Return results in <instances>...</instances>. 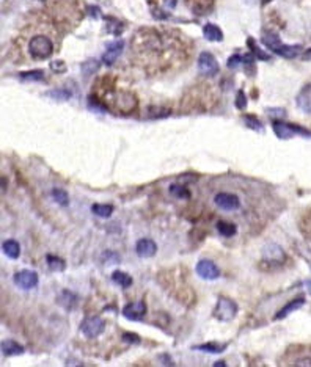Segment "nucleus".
<instances>
[{
    "label": "nucleus",
    "instance_id": "nucleus-31",
    "mask_svg": "<svg viewBox=\"0 0 311 367\" xmlns=\"http://www.w3.org/2000/svg\"><path fill=\"white\" fill-rule=\"evenodd\" d=\"M244 121H245V124L250 127V129H253V131H261L262 129V123L259 121V119L256 118V116H250V115H247V116H244Z\"/></svg>",
    "mask_w": 311,
    "mask_h": 367
},
{
    "label": "nucleus",
    "instance_id": "nucleus-34",
    "mask_svg": "<svg viewBox=\"0 0 311 367\" xmlns=\"http://www.w3.org/2000/svg\"><path fill=\"white\" fill-rule=\"evenodd\" d=\"M51 69L54 71V73L61 74V73H65V71H66V65L63 61H52L51 63Z\"/></svg>",
    "mask_w": 311,
    "mask_h": 367
},
{
    "label": "nucleus",
    "instance_id": "nucleus-33",
    "mask_svg": "<svg viewBox=\"0 0 311 367\" xmlns=\"http://www.w3.org/2000/svg\"><path fill=\"white\" fill-rule=\"evenodd\" d=\"M245 105H247V98H245L244 91L241 90V91H237V96H236V107L242 110V108H245Z\"/></svg>",
    "mask_w": 311,
    "mask_h": 367
},
{
    "label": "nucleus",
    "instance_id": "nucleus-32",
    "mask_svg": "<svg viewBox=\"0 0 311 367\" xmlns=\"http://www.w3.org/2000/svg\"><path fill=\"white\" fill-rule=\"evenodd\" d=\"M249 47H252V52L256 55L259 60H270V57H269L266 52H262V51L258 49V46L254 44V39L253 38H249Z\"/></svg>",
    "mask_w": 311,
    "mask_h": 367
},
{
    "label": "nucleus",
    "instance_id": "nucleus-27",
    "mask_svg": "<svg viewBox=\"0 0 311 367\" xmlns=\"http://www.w3.org/2000/svg\"><path fill=\"white\" fill-rule=\"evenodd\" d=\"M52 199L57 204H60V206H63V207H66L68 204H69V196H68V193L66 191H63V190H58V188H54L52 190Z\"/></svg>",
    "mask_w": 311,
    "mask_h": 367
},
{
    "label": "nucleus",
    "instance_id": "nucleus-39",
    "mask_svg": "<svg viewBox=\"0 0 311 367\" xmlns=\"http://www.w3.org/2000/svg\"><path fill=\"white\" fill-rule=\"evenodd\" d=\"M267 113H270V115H284V111L283 110H272V108H269Z\"/></svg>",
    "mask_w": 311,
    "mask_h": 367
},
{
    "label": "nucleus",
    "instance_id": "nucleus-21",
    "mask_svg": "<svg viewBox=\"0 0 311 367\" xmlns=\"http://www.w3.org/2000/svg\"><path fill=\"white\" fill-rule=\"evenodd\" d=\"M112 281H115L118 286L124 287V289H127V287L132 286V278L131 275H127L124 272H121V270H115L113 273H112Z\"/></svg>",
    "mask_w": 311,
    "mask_h": 367
},
{
    "label": "nucleus",
    "instance_id": "nucleus-16",
    "mask_svg": "<svg viewBox=\"0 0 311 367\" xmlns=\"http://www.w3.org/2000/svg\"><path fill=\"white\" fill-rule=\"evenodd\" d=\"M302 305H305V300H304V298H296V300L289 301L288 305H284V306L275 314V318H277V320H282V318H286L291 313H294V311H297L299 308H302Z\"/></svg>",
    "mask_w": 311,
    "mask_h": 367
},
{
    "label": "nucleus",
    "instance_id": "nucleus-4",
    "mask_svg": "<svg viewBox=\"0 0 311 367\" xmlns=\"http://www.w3.org/2000/svg\"><path fill=\"white\" fill-rule=\"evenodd\" d=\"M274 127V132L278 138L282 140H288L292 138L294 135H304V137H311V132H308L304 127H299L296 124H288V123H283V121H274L272 123Z\"/></svg>",
    "mask_w": 311,
    "mask_h": 367
},
{
    "label": "nucleus",
    "instance_id": "nucleus-17",
    "mask_svg": "<svg viewBox=\"0 0 311 367\" xmlns=\"http://www.w3.org/2000/svg\"><path fill=\"white\" fill-rule=\"evenodd\" d=\"M57 301H58L60 305H61L63 308H65V309L71 311V309H74L76 305H77V295H76L74 292H71V290H66V289H65V290H61V292H60Z\"/></svg>",
    "mask_w": 311,
    "mask_h": 367
},
{
    "label": "nucleus",
    "instance_id": "nucleus-30",
    "mask_svg": "<svg viewBox=\"0 0 311 367\" xmlns=\"http://www.w3.org/2000/svg\"><path fill=\"white\" fill-rule=\"evenodd\" d=\"M170 193L182 199L189 198V190L184 185H181V184H173V185H170Z\"/></svg>",
    "mask_w": 311,
    "mask_h": 367
},
{
    "label": "nucleus",
    "instance_id": "nucleus-35",
    "mask_svg": "<svg viewBox=\"0 0 311 367\" xmlns=\"http://www.w3.org/2000/svg\"><path fill=\"white\" fill-rule=\"evenodd\" d=\"M244 61V58L241 57V55H233L229 60H228V68H231V69H234V68H237L241 63Z\"/></svg>",
    "mask_w": 311,
    "mask_h": 367
},
{
    "label": "nucleus",
    "instance_id": "nucleus-44",
    "mask_svg": "<svg viewBox=\"0 0 311 367\" xmlns=\"http://www.w3.org/2000/svg\"><path fill=\"white\" fill-rule=\"evenodd\" d=\"M262 2H264V3H269V2H270V0H262Z\"/></svg>",
    "mask_w": 311,
    "mask_h": 367
},
{
    "label": "nucleus",
    "instance_id": "nucleus-10",
    "mask_svg": "<svg viewBox=\"0 0 311 367\" xmlns=\"http://www.w3.org/2000/svg\"><path fill=\"white\" fill-rule=\"evenodd\" d=\"M197 273L203 279H217L220 276V270L212 261L203 259L197 264Z\"/></svg>",
    "mask_w": 311,
    "mask_h": 367
},
{
    "label": "nucleus",
    "instance_id": "nucleus-22",
    "mask_svg": "<svg viewBox=\"0 0 311 367\" xmlns=\"http://www.w3.org/2000/svg\"><path fill=\"white\" fill-rule=\"evenodd\" d=\"M46 261H47V265H49V268L54 270V272H63V270L66 268V261L58 258V256H55V254H49V256L46 258Z\"/></svg>",
    "mask_w": 311,
    "mask_h": 367
},
{
    "label": "nucleus",
    "instance_id": "nucleus-38",
    "mask_svg": "<svg viewBox=\"0 0 311 367\" xmlns=\"http://www.w3.org/2000/svg\"><path fill=\"white\" fill-rule=\"evenodd\" d=\"M302 60H305V61L311 60V49H308V51L304 52V55H302Z\"/></svg>",
    "mask_w": 311,
    "mask_h": 367
},
{
    "label": "nucleus",
    "instance_id": "nucleus-11",
    "mask_svg": "<svg viewBox=\"0 0 311 367\" xmlns=\"http://www.w3.org/2000/svg\"><path fill=\"white\" fill-rule=\"evenodd\" d=\"M123 315L129 320H140L146 315V305L143 301H135L126 305L123 309Z\"/></svg>",
    "mask_w": 311,
    "mask_h": 367
},
{
    "label": "nucleus",
    "instance_id": "nucleus-1",
    "mask_svg": "<svg viewBox=\"0 0 311 367\" xmlns=\"http://www.w3.org/2000/svg\"><path fill=\"white\" fill-rule=\"evenodd\" d=\"M134 51L139 52L140 57L151 58V60L157 58L159 66H162L161 58H164L165 63H171L173 57L176 58L179 53H182L173 35L164 33V31H157L154 28L143 30L139 35H135Z\"/></svg>",
    "mask_w": 311,
    "mask_h": 367
},
{
    "label": "nucleus",
    "instance_id": "nucleus-40",
    "mask_svg": "<svg viewBox=\"0 0 311 367\" xmlns=\"http://www.w3.org/2000/svg\"><path fill=\"white\" fill-rule=\"evenodd\" d=\"M165 5H167V6H170V8L176 6V0H165Z\"/></svg>",
    "mask_w": 311,
    "mask_h": 367
},
{
    "label": "nucleus",
    "instance_id": "nucleus-6",
    "mask_svg": "<svg viewBox=\"0 0 311 367\" xmlns=\"http://www.w3.org/2000/svg\"><path fill=\"white\" fill-rule=\"evenodd\" d=\"M104 330H106V322H104L101 317L85 318V320L81 323V331H82L84 336L88 338V339L98 338L99 334H102Z\"/></svg>",
    "mask_w": 311,
    "mask_h": 367
},
{
    "label": "nucleus",
    "instance_id": "nucleus-23",
    "mask_svg": "<svg viewBox=\"0 0 311 367\" xmlns=\"http://www.w3.org/2000/svg\"><path fill=\"white\" fill-rule=\"evenodd\" d=\"M195 350H201V352L207 353H222L226 348V344H219V342H207L204 345H197L194 347Z\"/></svg>",
    "mask_w": 311,
    "mask_h": 367
},
{
    "label": "nucleus",
    "instance_id": "nucleus-28",
    "mask_svg": "<svg viewBox=\"0 0 311 367\" xmlns=\"http://www.w3.org/2000/svg\"><path fill=\"white\" fill-rule=\"evenodd\" d=\"M98 69H99V61L94 60V58H90V60H86L84 65H82V74L85 77L86 76H91V74L96 73Z\"/></svg>",
    "mask_w": 311,
    "mask_h": 367
},
{
    "label": "nucleus",
    "instance_id": "nucleus-7",
    "mask_svg": "<svg viewBox=\"0 0 311 367\" xmlns=\"http://www.w3.org/2000/svg\"><path fill=\"white\" fill-rule=\"evenodd\" d=\"M198 69L204 77H214L219 73V61L209 52H201L198 57Z\"/></svg>",
    "mask_w": 311,
    "mask_h": 367
},
{
    "label": "nucleus",
    "instance_id": "nucleus-36",
    "mask_svg": "<svg viewBox=\"0 0 311 367\" xmlns=\"http://www.w3.org/2000/svg\"><path fill=\"white\" fill-rule=\"evenodd\" d=\"M123 341H126L127 344H139V342H140V338L137 336V334L124 333V334H123Z\"/></svg>",
    "mask_w": 311,
    "mask_h": 367
},
{
    "label": "nucleus",
    "instance_id": "nucleus-41",
    "mask_svg": "<svg viewBox=\"0 0 311 367\" xmlns=\"http://www.w3.org/2000/svg\"><path fill=\"white\" fill-rule=\"evenodd\" d=\"M296 366H311V361L310 360H305V361H297Z\"/></svg>",
    "mask_w": 311,
    "mask_h": 367
},
{
    "label": "nucleus",
    "instance_id": "nucleus-14",
    "mask_svg": "<svg viewBox=\"0 0 311 367\" xmlns=\"http://www.w3.org/2000/svg\"><path fill=\"white\" fill-rule=\"evenodd\" d=\"M297 105L304 113H311V85H305L297 96Z\"/></svg>",
    "mask_w": 311,
    "mask_h": 367
},
{
    "label": "nucleus",
    "instance_id": "nucleus-9",
    "mask_svg": "<svg viewBox=\"0 0 311 367\" xmlns=\"http://www.w3.org/2000/svg\"><path fill=\"white\" fill-rule=\"evenodd\" d=\"M214 203L223 210H236L239 209V206H241L239 198L233 193H217L214 198Z\"/></svg>",
    "mask_w": 311,
    "mask_h": 367
},
{
    "label": "nucleus",
    "instance_id": "nucleus-25",
    "mask_svg": "<svg viewBox=\"0 0 311 367\" xmlns=\"http://www.w3.org/2000/svg\"><path fill=\"white\" fill-rule=\"evenodd\" d=\"M91 212L94 215H98V217H101V218H107V217H110L112 213H113V206H110V204H94L91 207Z\"/></svg>",
    "mask_w": 311,
    "mask_h": 367
},
{
    "label": "nucleus",
    "instance_id": "nucleus-15",
    "mask_svg": "<svg viewBox=\"0 0 311 367\" xmlns=\"http://www.w3.org/2000/svg\"><path fill=\"white\" fill-rule=\"evenodd\" d=\"M262 43H264V46L266 47H269L270 51L272 52H278L282 49V39L278 38V35L277 33H274V31H269V30H266L264 33H262Z\"/></svg>",
    "mask_w": 311,
    "mask_h": 367
},
{
    "label": "nucleus",
    "instance_id": "nucleus-19",
    "mask_svg": "<svg viewBox=\"0 0 311 367\" xmlns=\"http://www.w3.org/2000/svg\"><path fill=\"white\" fill-rule=\"evenodd\" d=\"M203 35L206 39H209V41H214V43H219L223 39L222 30L215 26V24H206V26L203 27Z\"/></svg>",
    "mask_w": 311,
    "mask_h": 367
},
{
    "label": "nucleus",
    "instance_id": "nucleus-26",
    "mask_svg": "<svg viewBox=\"0 0 311 367\" xmlns=\"http://www.w3.org/2000/svg\"><path fill=\"white\" fill-rule=\"evenodd\" d=\"M217 231L225 237H233L236 234L237 228L233 225V223H228V221H219L217 223Z\"/></svg>",
    "mask_w": 311,
    "mask_h": 367
},
{
    "label": "nucleus",
    "instance_id": "nucleus-5",
    "mask_svg": "<svg viewBox=\"0 0 311 367\" xmlns=\"http://www.w3.org/2000/svg\"><path fill=\"white\" fill-rule=\"evenodd\" d=\"M109 102L115 108L121 111V113H129V111H132L135 105H137V99H135V96L131 93H115V94H112Z\"/></svg>",
    "mask_w": 311,
    "mask_h": 367
},
{
    "label": "nucleus",
    "instance_id": "nucleus-12",
    "mask_svg": "<svg viewBox=\"0 0 311 367\" xmlns=\"http://www.w3.org/2000/svg\"><path fill=\"white\" fill-rule=\"evenodd\" d=\"M123 51H124V43L123 41L112 43L107 47L106 53L102 55V63H104V65H107V66H112L116 61V58L119 57V55L123 53Z\"/></svg>",
    "mask_w": 311,
    "mask_h": 367
},
{
    "label": "nucleus",
    "instance_id": "nucleus-8",
    "mask_svg": "<svg viewBox=\"0 0 311 367\" xmlns=\"http://www.w3.org/2000/svg\"><path fill=\"white\" fill-rule=\"evenodd\" d=\"M14 284L19 287L22 290H31L38 286V275L31 270H22V272H18L13 278Z\"/></svg>",
    "mask_w": 311,
    "mask_h": 367
},
{
    "label": "nucleus",
    "instance_id": "nucleus-20",
    "mask_svg": "<svg viewBox=\"0 0 311 367\" xmlns=\"http://www.w3.org/2000/svg\"><path fill=\"white\" fill-rule=\"evenodd\" d=\"M2 248H3V253L6 254V256L11 258V259H18L19 254H21V246L16 240H5Z\"/></svg>",
    "mask_w": 311,
    "mask_h": 367
},
{
    "label": "nucleus",
    "instance_id": "nucleus-42",
    "mask_svg": "<svg viewBox=\"0 0 311 367\" xmlns=\"http://www.w3.org/2000/svg\"><path fill=\"white\" fill-rule=\"evenodd\" d=\"M307 289H308V292L311 293V279H310V281H307Z\"/></svg>",
    "mask_w": 311,
    "mask_h": 367
},
{
    "label": "nucleus",
    "instance_id": "nucleus-29",
    "mask_svg": "<svg viewBox=\"0 0 311 367\" xmlns=\"http://www.w3.org/2000/svg\"><path fill=\"white\" fill-rule=\"evenodd\" d=\"M44 73L43 71H27V73H21V79L27 82H36V80H43Z\"/></svg>",
    "mask_w": 311,
    "mask_h": 367
},
{
    "label": "nucleus",
    "instance_id": "nucleus-37",
    "mask_svg": "<svg viewBox=\"0 0 311 367\" xmlns=\"http://www.w3.org/2000/svg\"><path fill=\"white\" fill-rule=\"evenodd\" d=\"M51 96H52V98H55V99H58V101H65V99L69 98L71 94H69L68 91H63V90L60 91V90H58V91H52Z\"/></svg>",
    "mask_w": 311,
    "mask_h": 367
},
{
    "label": "nucleus",
    "instance_id": "nucleus-18",
    "mask_svg": "<svg viewBox=\"0 0 311 367\" xmlns=\"http://www.w3.org/2000/svg\"><path fill=\"white\" fill-rule=\"evenodd\" d=\"M2 355L3 356H18L24 353V347L16 341H3L2 342Z\"/></svg>",
    "mask_w": 311,
    "mask_h": 367
},
{
    "label": "nucleus",
    "instance_id": "nucleus-3",
    "mask_svg": "<svg viewBox=\"0 0 311 367\" xmlns=\"http://www.w3.org/2000/svg\"><path fill=\"white\" fill-rule=\"evenodd\" d=\"M212 314L220 322H229V320H233L237 314V305L231 298L220 297L217 300V305H215Z\"/></svg>",
    "mask_w": 311,
    "mask_h": 367
},
{
    "label": "nucleus",
    "instance_id": "nucleus-2",
    "mask_svg": "<svg viewBox=\"0 0 311 367\" xmlns=\"http://www.w3.org/2000/svg\"><path fill=\"white\" fill-rule=\"evenodd\" d=\"M28 52L33 58L36 60H44L49 58L54 52V44L47 36L44 35H36L30 39L28 43Z\"/></svg>",
    "mask_w": 311,
    "mask_h": 367
},
{
    "label": "nucleus",
    "instance_id": "nucleus-13",
    "mask_svg": "<svg viewBox=\"0 0 311 367\" xmlns=\"http://www.w3.org/2000/svg\"><path fill=\"white\" fill-rule=\"evenodd\" d=\"M135 251L141 258H151L157 253V245L151 238H140L135 245Z\"/></svg>",
    "mask_w": 311,
    "mask_h": 367
},
{
    "label": "nucleus",
    "instance_id": "nucleus-24",
    "mask_svg": "<svg viewBox=\"0 0 311 367\" xmlns=\"http://www.w3.org/2000/svg\"><path fill=\"white\" fill-rule=\"evenodd\" d=\"M302 47L300 46H282V49L278 51L277 53L282 55L283 58H296L297 55H300Z\"/></svg>",
    "mask_w": 311,
    "mask_h": 367
},
{
    "label": "nucleus",
    "instance_id": "nucleus-43",
    "mask_svg": "<svg viewBox=\"0 0 311 367\" xmlns=\"http://www.w3.org/2000/svg\"><path fill=\"white\" fill-rule=\"evenodd\" d=\"M215 366H226V363L225 361H219V363H215Z\"/></svg>",
    "mask_w": 311,
    "mask_h": 367
}]
</instances>
